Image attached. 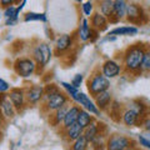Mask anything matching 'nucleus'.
Returning a JSON list of instances; mask_svg holds the SVG:
<instances>
[{
  "instance_id": "f257e3e1",
  "label": "nucleus",
  "mask_w": 150,
  "mask_h": 150,
  "mask_svg": "<svg viewBox=\"0 0 150 150\" xmlns=\"http://www.w3.org/2000/svg\"><path fill=\"white\" fill-rule=\"evenodd\" d=\"M146 48L142 43L130 45L125 49L123 54V67L125 71L131 74H139L143 70L144 55L146 53Z\"/></svg>"
},
{
  "instance_id": "f03ea898",
  "label": "nucleus",
  "mask_w": 150,
  "mask_h": 150,
  "mask_svg": "<svg viewBox=\"0 0 150 150\" xmlns=\"http://www.w3.org/2000/svg\"><path fill=\"white\" fill-rule=\"evenodd\" d=\"M86 86H88V90L90 93V95L93 98H95L96 95H99L100 93L109 90L110 80L108 78H105L101 71H95L88 79Z\"/></svg>"
},
{
  "instance_id": "7ed1b4c3",
  "label": "nucleus",
  "mask_w": 150,
  "mask_h": 150,
  "mask_svg": "<svg viewBox=\"0 0 150 150\" xmlns=\"http://www.w3.org/2000/svg\"><path fill=\"white\" fill-rule=\"evenodd\" d=\"M38 65L33 60V58H28V56H23V58H18L13 64V69L15 74L20 78L28 79L30 78L33 74L36 71Z\"/></svg>"
},
{
  "instance_id": "20e7f679",
  "label": "nucleus",
  "mask_w": 150,
  "mask_h": 150,
  "mask_svg": "<svg viewBox=\"0 0 150 150\" xmlns=\"http://www.w3.org/2000/svg\"><path fill=\"white\" fill-rule=\"evenodd\" d=\"M68 103H69V96L64 91L58 90L56 93L51 94L49 96H44L43 109L46 112H51V111L54 112L58 109H60V108L68 105Z\"/></svg>"
},
{
  "instance_id": "39448f33",
  "label": "nucleus",
  "mask_w": 150,
  "mask_h": 150,
  "mask_svg": "<svg viewBox=\"0 0 150 150\" xmlns=\"http://www.w3.org/2000/svg\"><path fill=\"white\" fill-rule=\"evenodd\" d=\"M135 145L133 139L123 134H112L106 139V150H129Z\"/></svg>"
},
{
  "instance_id": "423d86ee",
  "label": "nucleus",
  "mask_w": 150,
  "mask_h": 150,
  "mask_svg": "<svg viewBox=\"0 0 150 150\" xmlns=\"http://www.w3.org/2000/svg\"><path fill=\"white\" fill-rule=\"evenodd\" d=\"M53 56V49L50 48L49 44L46 43H39L35 45V48L33 49V60L36 63L39 68H44L49 64Z\"/></svg>"
},
{
  "instance_id": "0eeeda50",
  "label": "nucleus",
  "mask_w": 150,
  "mask_h": 150,
  "mask_svg": "<svg viewBox=\"0 0 150 150\" xmlns=\"http://www.w3.org/2000/svg\"><path fill=\"white\" fill-rule=\"evenodd\" d=\"M126 19L133 24H144L148 21V15L145 14L144 9L135 3L128 4L126 10Z\"/></svg>"
},
{
  "instance_id": "6e6552de",
  "label": "nucleus",
  "mask_w": 150,
  "mask_h": 150,
  "mask_svg": "<svg viewBox=\"0 0 150 150\" xmlns=\"http://www.w3.org/2000/svg\"><path fill=\"white\" fill-rule=\"evenodd\" d=\"M75 44V40H74V35H70V34H63L60 35L58 39L55 41V49H54V53L60 56L73 48V45Z\"/></svg>"
},
{
  "instance_id": "1a4fd4ad",
  "label": "nucleus",
  "mask_w": 150,
  "mask_h": 150,
  "mask_svg": "<svg viewBox=\"0 0 150 150\" xmlns=\"http://www.w3.org/2000/svg\"><path fill=\"white\" fill-rule=\"evenodd\" d=\"M9 94V99L13 103L14 108L16 109V111H21L26 106V96H25V90L20 88H13Z\"/></svg>"
},
{
  "instance_id": "9d476101",
  "label": "nucleus",
  "mask_w": 150,
  "mask_h": 150,
  "mask_svg": "<svg viewBox=\"0 0 150 150\" xmlns=\"http://www.w3.org/2000/svg\"><path fill=\"white\" fill-rule=\"evenodd\" d=\"M44 89L43 85H31L25 90V96L28 104L36 105L44 99Z\"/></svg>"
},
{
  "instance_id": "9b49d317",
  "label": "nucleus",
  "mask_w": 150,
  "mask_h": 150,
  "mask_svg": "<svg viewBox=\"0 0 150 150\" xmlns=\"http://www.w3.org/2000/svg\"><path fill=\"white\" fill-rule=\"evenodd\" d=\"M121 70H123V68H121V65L118 62H115V60H112V59H109V60H105V62L103 63L100 71L103 73V75H104L105 78L114 79V78L118 76V75H120Z\"/></svg>"
},
{
  "instance_id": "f8f14e48",
  "label": "nucleus",
  "mask_w": 150,
  "mask_h": 150,
  "mask_svg": "<svg viewBox=\"0 0 150 150\" xmlns=\"http://www.w3.org/2000/svg\"><path fill=\"white\" fill-rule=\"evenodd\" d=\"M76 104L80 108H83L84 110L90 112L91 115H99L100 114V110L98 109L95 101H94L89 95H86L85 93H79L78 99H76Z\"/></svg>"
},
{
  "instance_id": "ddd939ff",
  "label": "nucleus",
  "mask_w": 150,
  "mask_h": 150,
  "mask_svg": "<svg viewBox=\"0 0 150 150\" xmlns=\"http://www.w3.org/2000/svg\"><path fill=\"white\" fill-rule=\"evenodd\" d=\"M121 121H123V123L125 124V126H128V128H131V126H135V125L140 126V123L144 125V121L139 116V114L135 110L131 109V108H128V109H125L123 111Z\"/></svg>"
},
{
  "instance_id": "4468645a",
  "label": "nucleus",
  "mask_w": 150,
  "mask_h": 150,
  "mask_svg": "<svg viewBox=\"0 0 150 150\" xmlns=\"http://www.w3.org/2000/svg\"><path fill=\"white\" fill-rule=\"evenodd\" d=\"M0 110L6 119H13L16 115V109L9 99V94H0Z\"/></svg>"
},
{
  "instance_id": "2eb2a0df",
  "label": "nucleus",
  "mask_w": 150,
  "mask_h": 150,
  "mask_svg": "<svg viewBox=\"0 0 150 150\" xmlns=\"http://www.w3.org/2000/svg\"><path fill=\"white\" fill-rule=\"evenodd\" d=\"M81 108L79 105H70L69 106V110L65 115V119L63 121V129L67 130L69 129L70 126H73L74 124L78 123V116H79V112H80Z\"/></svg>"
},
{
  "instance_id": "dca6fc26",
  "label": "nucleus",
  "mask_w": 150,
  "mask_h": 150,
  "mask_svg": "<svg viewBox=\"0 0 150 150\" xmlns=\"http://www.w3.org/2000/svg\"><path fill=\"white\" fill-rule=\"evenodd\" d=\"M93 34V28L90 25V21L88 20L86 18H83L80 20V25H79V30H78V38L79 40L85 43L89 41Z\"/></svg>"
},
{
  "instance_id": "f3484780",
  "label": "nucleus",
  "mask_w": 150,
  "mask_h": 150,
  "mask_svg": "<svg viewBox=\"0 0 150 150\" xmlns=\"http://www.w3.org/2000/svg\"><path fill=\"white\" fill-rule=\"evenodd\" d=\"M94 101L98 106V109L100 111H104V110H108L111 105L112 103V96H111V93L110 90H106L104 93H100L99 95H96L94 98Z\"/></svg>"
},
{
  "instance_id": "a211bd4d",
  "label": "nucleus",
  "mask_w": 150,
  "mask_h": 150,
  "mask_svg": "<svg viewBox=\"0 0 150 150\" xmlns=\"http://www.w3.org/2000/svg\"><path fill=\"white\" fill-rule=\"evenodd\" d=\"M108 24H109V20L101 15L99 11H95L90 18V25L94 30L96 31H104L108 29Z\"/></svg>"
},
{
  "instance_id": "6ab92c4d",
  "label": "nucleus",
  "mask_w": 150,
  "mask_h": 150,
  "mask_svg": "<svg viewBox=\"0 0 150 150\" xmlns=\"http://www.w3.org/2000/svg\"><path fill=\"white\" fill-rule=\"evenodd\" d=\"M101 128H104V124L98 123V121H94V123H91L88 128L84 129V134L83 135L86 138V140L89 143H91L94 139H96L99 135L103 134Z\"/></svg>"
},
{
  "instance_id": "aec40b11",
  "label": "nucleus",
  "mask_w": 150,
  "mask_h": 150,
  "mask_svg": "<svg viewBox=\"0 0 150 150\" xmlns=\"http://www.w3.org/2000/svg\"><path fill=\"white\" fill-rule=\"evenodd\" d=\"M126 10H128V3L124 0H116L114 1V15L110 23H118L121 19L126 18Z\"/></svg>"
},
{
  "instance_id": "412c9836",
  "label": "nucleus",
  "mask_w": 150,
  "mask_h": 150,
  "mask_svg": "<svg viewBox=\"0 0 150 150\" xmlns=\"http://www.w3.org/2000/svg\"><path fill=\"white\" fill-rule=\"evenodd\" d=\"M99 13L110 21L112 19V15H114V1L112 0H103V1H100Z\"/></svg>"
},
{
  "instance_id": "4be33fe9",
  "label": "nucleus",
  "mask_w": 150,
  "mask_h": 150,
  "mask_svg": "<svg viewBox=\"0 0 150 150\" xmlns=\"http://www.w3.org/2000/svg\"><path fill=\"white\" fill-rule=\"evenodd\" d=\"M139 33V29L134 25H128V26H119L115 29L110 30L109 35L110 36H118V35H137Z\"/></svg>"
},
{
  "instance_id": "5701e85b",
  "label": "nucleus",
  "mask_w": 150,
  "mask_h": 150,
  "mask_svg": "<svg viewBox=\"0 0 150 150\" xmlns=\"http://www.w3.org/2000/svg\"><path fill=\"white\" fill-rule=\"evenodd\" d=\"M69 106L70 105H65L63 108H60L56 111H54V114L50 116V123L53 126H58V125H63V121L65 119V115L69 110Z\"/></svg>"
},
{
  "instance_id": "b1692460",
  "label": "nucleus",
  "mask_w": 150,
  "mask_h": 150,
  "mask_svg": "<svg viewBox=\"0 0 150 150\" xmlns=\"http://www.w3.org/2000/svg\"><path fill=\"white\" fill-rule=\"evenodd\" d=\"M83 134H84V129L78 123L65 130V138H67L68 142H71V143L75 142L76 139H79Z\"/></svg>"
},
{
  "instance_id": "393cba45",
  "label": "nucleus",
  "mask_w": 150,
  "mask_h": 150,
  "mask_svg": "<svg viewBox=\"0 0 150 150\" xmlns=\"http://www.w3.org/2000/svg\"><path fill=\"white\" fill-rule=\"evenodd\" d=\"M94 118H93V115L90 114V112H88L86 110H84L81 109L80 112H79V116H78V124L81 126L83 129H85L88 128L89 125H90L91 123H94Z\"/></svg>"
},
{
  "instance_id": "a878e982",
  "label": "nucleus",
  "mask_w": 150,
  "mask_h": 150,
  "mask_svg": "<svg viewBox=\"0 0 150 150\" xmlns=\"http://www.w3.org/2000/svg\"><path fill=\"white\" fill-rule=\"evenodd\" d=\"M109 114L110 118L114 121H120L121 120V115H123V111H121V104L116 100H112L111 105L109 108Z\"/></svg>"
},
{
  "instance_id": "bb28decb",
  "label": "nucleus",
  "mask_w": 150,
  "mask_h": 150,
  "mask_svg": "<svg viewBox=\"0 0 150 150\" xmlns=\"http://www.w3.org/2000/svg\"><path fill=\"white\" fill-rule=\"evenodd\" d=\"M60 85H62L65 91H67V95L70 98V99H73L75 103H76V99H78V95H79V89H76L75 86L71 85V83H67V81H62L60 83Z\"/></svg>"
},
{
  "instance_id": "cd10ccee",
  "label": "nucleus",
  "mask_w": 150,
  "mask_h": 150,
  "mask_svg": "<svg viewBox=\"0 0 150 150\" xmlns=\"http://www.w3.org/2000/svg\"><path fill=\"white\" fill-rule=\"evenodd\" d=\"M24 21L25 23H29V21H43L46 23L48 21V18L44 13H26L24 15Z\"/></svg>"
},
{
  "instance_id": "c85d7f7f",
  "label": "nucleus",
  "mask_w": 150,
  "mask_h": 150,
  "mask_svg": "<svg viewBox=\"0 0 150 150\" xmlns=\"http://www.w3.org/2000/svg\"><path fill=\"white\" fill-rule=\"evenodd\" d=\"M89 145H90V143L88 142L84 135H81L79 139H76L75 142L71 143V145H70V150H86Z\"/></svg>"
},
{
  "instance_id": "c756f323",
  "label": "nucleus",
  "mask_w": 150,
  "mask_h": 150,
  "mask_svg": "<svg viewBox=\"0 0 150 150\" xmlns=\"http://www.w3.org/2000/svg\"><path fill=\"white\" fill-rule=\"evenodd\" d=\"M19 13L15 5H11L9 8L4 9V15H5V19H19Z\"/></svg>"
},
{
  "instance_id": "7c9ffc66",
  "label": "nucleus",
  "mask_w": 150,
  "mask_h": 150,
  "mask_svg": "<svg viewBox=\"0 0 150 150\" xmlns=\"http://www.w3.org/2000/svg\"><path fill=\"white\" fill-rule=\"evenodd\" d=\"M81 9H83V13H84V15H85L86 18L93 15V10H94V3L93 1H86V3H83V5H81Z\"/></svg>"
},
{
  "instance_id": "2f4dec72",
  "label": "nucleus",
  "mask_w": 150,
  "mask_h": 150,
  "mask_svg": "<svg viewBox=\"0 0 150 150\" xmlns=\"http://www.w3.org/2000/svg\"><path fill=\"white\" fill-rule=\"evenodd\" d=\"M83 80H84V76H83V74H76L75 76L71 79V85L75 86L76 89L80 88V85L83 84Z\"/></svg>"
},
{
  "instance_id": "473e14b6",
  "label": "nucleus",
  "mask_w": 150,
  "mask_h": 150,
  "mask_svg": "<svg viewBox=\"0 0 150 150\" xmlns=\"http://www.w3.org/2000/svg\"><path fill=\"white\" fill-rule=\"evenodd\" d=\"M143 70L150 71V50H146L144 55V62H143Z\"/></svg>"
},
{
  "instance_id": "72a5a7b5",
  "label": "nucleus",
  "mask_w": 150,
  "mask_h": 150,
  "mask_svg": "<svg viewBox=\"0 0 150 150\" xmlns=\"http://www.w3.org/2000/svg\"><path fill=\"white\" fill-rule=\"evenodd\" d=\"M9 90H11L10 84H9L6 80H4V79L0 78V94H8Z\"/></svg>"
},
{
  "instance_id": "f704fd0d",
  "label": "nucleus",
  "mask_w": 150,
  "mask_h": 150,
  "mask_svg": "<svg viewBox=\"0 0 150 150\" xmlns=\"http://www.w3.org/2000/svg\"><path fill=\"white\" fill-rule=\"evenodd\" d=\"M138 140H139V144L142 145V146H144V148H146V149L150 150V140L149 139H146L144 135H139Z\"/></svg>"
},
{
  "instance_id": "c9c22d12",
  "label": "nucleus",
  "mask_w": 150,
  "mask_h": 150,
  "mask_svg": "<svg viewBox=\"0 0 150 150\" xmlns=\"http://www.w3.org/2000/svg\"><path fill=\"white\" fill-rule=\"evenodd\" d=\"M14 3L15 1H13V0H1V1H0V5L4 6V8H9V6L14 5Z\"/></svg>"
},
{
  "instance_id": "e433bc0d",
  "label": "nucleus",
  "mask_w": 150,
  "mask_h": 150,
  "mask_svg": "<svg viewBox=\"0 0 150 150\" xmlns=\"http://www.w3.org/2000/svg\"><path fill=\"white\" fill-rule=\"evenodd\" d=\"M19 19H5V25L6 26H13L18 23Z\"/></svg>"
},
{
  "instance_id": "4c0bfd02",
  "label": "nucleus",
  "mask_w": 150,
  "mask_h": 150,
  "mask_svg": "<svg viewBox=\"0 0 150 150\" xmlns=\"http://www.w3.org/2000/svg\"><path fill=\"white\" fill-rule=\"evenodd\" d=\"M25 4H26V0H23V1H21V3H19V5L16 6V9H18V11H19V13H20V11L23 10V9H24V6H25Z\"/></svg>"
},
{
  "instance_id": "58836bf2",
  "label": "nucleus",
  "mask_w": 150,
  "mask_h": 150,
  "mask_svg": "<svg viewBox=\"0 0 150 150\" xmlns=\"http://www.w3.org/2000/svg\"><path fill=\"white\" fill-rule=\"evenodd\" d=\"M5 120H6V118L4 116L3 111L0 110V126H4V124H5Z\"/></svg>"
},
{
  "instance_id": "ea45409f",
  "label": "nucleus",
  "mask_w": 150,
  "mask_h": 150,
  "mask_svg": "<svg viewBox=\"0 0 150 150\" xmlns=\"http://www.w3.org/2000/svg\"><path fill=\"white\" fill-rule=\"evenodd\" d=\"M144 126H145V129H146V131H148V133H150V118H148L146 120H145Z\"/></svg>"
},
{
  "instance_id": "a19ab883",
  "label": "nucleus",
  "mask_w": 150,
  "mask_h": 150,
  "mask_svg": "<svg viewBox=\"0 0 150 150\" xmlns=\"http://www.w3.org/2000/svg\"><path fill=\"white\" fill-rule=\"evenodd\" d=\"M1 135H3V133H1V130H0V139H1Z\"/></svg>"
},
{
  "instance_id": "79ce46f5",
  "label": "nucleus",
  "mask_w": 150,
  "mask_h": 150,
  "mask_svg": "<svg viewBox=\"0 0 150 150\" xmlns=\"http://www.w3.org/2000/svg\"><path fill=\"white\" fill-rule=\"evenodd\" d=\"M0 18H1V14H0Z\"/></svg>"
}]
</instances>
